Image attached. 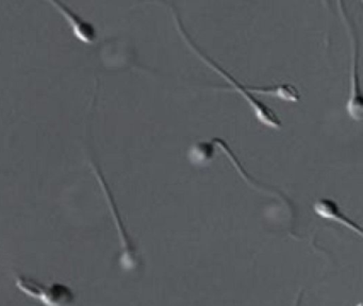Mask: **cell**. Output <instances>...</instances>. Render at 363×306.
I'll return each instance as SVG.
<instances>
[{"mask_svg":"<svg viewBox=\"0 0 363 306\" xmlns=\"http://www.w3.org/2000/svg\"><path fill=\"white\" fill-rule=\"evenodd\" d=\"M172 15H173L174 21H175L176 27H177L178 31H179L180 35L184 38V42L190 47L191 50L203 62L207 64L212 70L216 72V74L222 76L229 84L233 85L238 93L246 100L250 108H252V112H254L255 117L259 123H262L265 127L269 128V129L280 130L282 127L281 120H280L279 116L269 108L267 104L263 103L260 100L257 99L255 97L254 94L250 93L248 91L247 86H244L242 83H240L233 74H229L226 69L218 65L216 61L208 57L205 52L201 50L199 46L195 44L194 40L191 38L189 35L188 32L184 29V25H182V19H180L179 14L177 11L172 6L171 8Z\"/></svg>","mask_w":363,"mask_h":306,"instance_id":"6da1fadb","label":"cell"},{"mask_svg":"<svg viewBox=\"0 0 363 306\" xmlns=\"http://www.w3.org/2000/svg\"><path fill=\"white\" fill-rule=\"evenodd\" d=\"M16 287L44 306H75L76 295L69 285L60 282L42 283L22 273L13 274Z\"/></svg>","mask_w":363,"mask_h":306,"instance_id":"7a4b0ae2","label":"cell"},{"mask_svg":"<svg viewBox=\"0 0 363 306\" xmlns=\"http://www.w3.org/2000/svg\"><path fill=\"white\" fill-rule=\"evenodd\" d=\"M337 6L350 42V94H348L347 103L345 106L346 112L352 120L361 121L363 117V106L362 97H361L360 76H359L360 47H359L358 36H357L354 25L348 18L347 13L344 10L343 2H337Z\"/></svg>","mask_w":363,"mask_h":306,"instance_id":"3957f363","label":"cell"},{"mask_svg":"<svg viewBox=\"0 0 363 306\" xmlns=\"http://www.w3.org/2000/svg\"><path fill=\"white\" fill-rule=\"evenodd\" d=\"M93 171L96 174L97 180L101 184V189H103L104 195L107 199L108 205H109L110 210H111L112 216H113L114 222L116 225V229L118 232V237H120L121 251L120 264L123 269L126 271H133L137 269L138 266L140 265L139 255L137 253L135 244L125 227L124 222H123L122 217H121L120 212H118V205H116V200H114L113 195H112L111 189L109 188V185L106 182L105 176L101 172V168L96 164L91 162Z\"/></svg>","mask_w":363,"mask_h":306,"instance_id":"277c9868","label":"cell"},{"mask_svg":"<svg viewBox=\"0 0 363 306\" xmlns=\"http://www.w3.org/2000/svg\"><path fill=\"white\" fill-rule=\"evenodd\" d=\"M50 4H54L60 12L65 14V18L71 23L73 28L74 33L77 38H79L82 42L92 44L96 40L97 30L94 23L84 18L82 15L78 14L71 6H67L65 2L60 0H48Z\"/></svg>","mask_w":363,"mask_h":306,"instance_id":"5b68a950","label":"cell"},{"mask_svg":"<svg viewBox=\"0 0 363 306\" xmlns=\"http://www.w3.org/2000/svg\"><path fill=\"white\" fill-rule=\"evenodd\" d=\"M313 210L320 218L339 223L346 229L358 234L359 236H362L361 227L342 212L335 200L329 199V198H320L314 202Z\"/></svg>","mask_w":363,"mask_h":306,"instance_id":"8992f818","label":"cell"},{"mask_svg":"<svg viewBox=\"0 0 363 306\" xmlns=\"http://www.w3.org/2000/svg\"><path fill=\"white\" fill-rule=\"evenodd\" d=\"M211 140L213 142V144H216V147H218V148L222 149L224 154L228 157L230 163L235 166V170H237V171L243 176L244 180H245L248 184L252 185L255 188H258L259 191H263V193H269V195L276 196V197L282 200L284 203L289 204V205L291 206L290 201H289L288 198L284 197L279 191H277V189L275 188H269V187L265 186V185L259 183L258 181L252 180V178H250V174H248L247 172L245 171V169H243V167H242L241 163H240L239 159H238L237 155L233 153V149L228 146V144H227L224 140H222V138L214 137L212 138Z\"/></svg>","mask_w":363,"mask_h":306,"instance_id":"52a82bcc","label":"cell"},{"mask_svg":"<svg viewBox=\"0 0 363 306\" xmlns=\"http://www.w3.org/2000/svg\"><path fill=\"white\" fill-rule=\"evenodd\" d=\"M247 89L252 94L271 96L282 101L297 102L301 100L298 89L290 83H281V84L271 85V86L247 87Z\"/></svg>","mask_w":363,"mask_h":306,"instance_id":"ba28073f","label":"cell"},{"mask_svg":"<svg viewBox=\"0 0 363 306\" xmlns=\"http://www.w3.org/2000/svg\"><path fill=\"white\" fill-rule=\"evenodd\" d=\"M216 153V144L212 140L209 142H197L190 147L188 151V159L191 164L196 166L208 165L213 159Z\"/></svg>","mask_w":363,"mask_h":306,"instance_id":"9c48e42d","label":"cell"}]
</instances>
